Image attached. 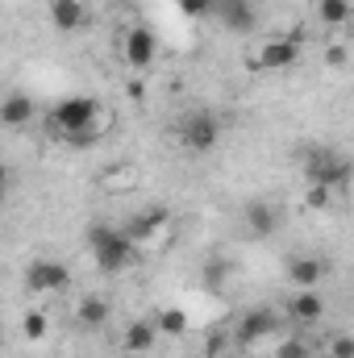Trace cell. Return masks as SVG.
I'll list each match as a JSON object with an SVG mask.
<instances>
[{
	"label": "cell",
	"instance_id": "6da1fadb",
	"mask_svg": "<svg viewBox=\"0 0 354 358\" xmlns=\"http://www.w3.org/2000/svg\"><path fill=\"white\" fill-rule=\"evenodd\" d=\"M88 250L92 263L104 271V275H117L138 259V242L129 229H117V225H92L88 229Z\"/></svg>",
	"mask_w": 354,
	"mask_h": 358
},
{
	"label": "cell",
	"instance_id": "7a4b0ae2",
	"mask_svg": "<svg viewBox=\"0 0 354 358\" xmlns=\"http://www.w3.org/2000/svg\"><path fill=\"white\" fill-rule=\"evenodd\" d=\"M179 142H183L187 155H208V150H217V142H221V121H217V113H208V108L183 113V121H179Z\"/></svg>",
	"mask_w": 354,
	"mask_h": 358
},
{
	"label": "cell",
	"instance_id": "3957f363",
	"mask_svg": "<svg viewBox=\"0 0 354 358\" xmlns=\"http://www.w3.org/2000/svg\"><path fill=\"white\" fill-rule=\"evenodd\" d=\"M351 176H354V167L342 155H334L330 146H309L304 150V183H321V187L338 192Z\"/></svg>",
	"mask_w": 354,
	"mask_h": 358
},
{
	"label": "cell",
	"instance_id": "277c9868",
	"mask_svg": "<svg viewBox=\"0 0 354 358\" xmlns=\"http://www.w3.org/2000/svg\"><path fill=\"white\" fill-rule=\"evenodd\" d=\"M100 113H104L100 100H92V96H67V100L55 104V113H50V129H55L59 138L71 134V129H88V125H96V121H104Z\"/></svg>",
	"mask_w": 354,
	"mask_h": 358
},
{
	"label": "cell",
	"instance_id": "5b68a950",
	"mask_svg": "<svg viewBox=\"0 0 354 358\" xmlns=\"http://www.w3.org/2000/svg\"><path fill=\"white\" fill-rule=\"evenodd\" d=\"M300 42H304V34H288V38L267 42L263 50L255 55V67H259V71H288V67L300 59Z\"/></svg>",
	"mask_w": 354,
	"mask_h": 358
},
{
	"label": "cell",
	"instance_id": "8992f818",
	"mask_svg": "<svg viewBox=\"0 0 354 358\" xmlns=\"http://www.w3.org/2000/svg\"><path fill=\"white\" fill-rule=\"evenodd\" d=\"M25 283L34 292H63L71 283V271H67V263H59V259H34L25 267Z\"/></svg>",
	"mask_w": 354,
	"mask_h": 358
},
{
	"label": "cell",
	"instance_id": "52a82bcc",
	"mask_svg": "<svg viewBox=\"0 0 354 358\" xmlns=\"http://www.w3.org/2000/svg\"><path fill=\"white\" fill-rule=\"evenodd\" d=\"M217 17H221V25H225L229 34H238V38L255 34V25H259L250 0H217Z\"/></svg>",
	"mask_w": 354,
	"mask_h": 358
},
{
	"label": "cell",
	"instance_id": "ba28073f",
	"mask_svg": "<svg viewBox=\"0 0 354 358\" xmlns=\"http://www.w3.org/2000/svg\"><path fill=\"white\" fill-rule=\"evenodd\" d=\"M271 334H275V313H267V308H246L242 321H238V329H234V342H238V346H255V342H263Z\"/></svg>",
	"mask_w": 354,
	"mask_h": 358
},
{
	"label": "cell",
	"instance_id": "9c48e42d",
	"mask_svg": "<svg viewBox=\"0 0 354 358\" xmlns=\"http://www.w3.org/2000/svg\"><path fill=\"white\" fill-rule=\"evenodd\" d=\"M155 34L146 29V25H134L129 34H125V63L134 67V71H146L150 63H155Z\"/></svg>",
	"mask_w": 354,
	"mask_h": 358
},
{
	"label": "cell",
	"instance_id": "30bf717a",
	"mask_svg": "<svg viewBox=\"0 0 354 358\" xmlns=\"http://www.w3.org/2000/svg\"><path fill=\"white\" fill-rule=\"evenodd\" d=\"M167 225H171V213H167V208H146V213L129 225V234H134V242L142 246V242H155Z\"/></svg>",
	"mask_w": 354,
	"mask_h": 358
},
{
	"label": "cell",
	"instance_id": "8fae6325",
	"mask_svg": "<svg viewBox=\"0 0 354 358\" xmlns=\"http://www.w3.org/2000/svg\"><path fill=\"white\" fill-rule=\"evenodd\" d=\"M155 338H159V325L155 321H129L125 334H121V346L129 355H146V350H155Z\"/></svg>",
	"mask_w": 354,
	"mask_h": 358
},
{
	"label": "cell",
	"instance_id": "7c38bea8",
	"mask_svg": "<svg viewBox=\"0 0 354 358\" xmlns=\"http://www.w3.org/2000/svg\"><path fill=\"white\" fill-rule=\"evenodd\" d=\"M288 313L296 317V321H304V325H313V321H321V313H325V300L313 292V287H300L292 300H288Z\"/></svg>",
	"mask_w": 354,
	"mask_h": 358
},
{
	"label": "cell",
	"instance_id": "4fadbf2b",
	"mask_svg": "<svg viewBox=\"0 0 354 358\" xmlns=\"http://www.w3.org/2000/svg\"><path fill=\"white\" fill-rule=\"evenodd\" d=\"M34 117V96H25V92H13V96H4V104H0V121L4 125H25Z\"/></svg>",
	"mask_w": 354,
	"mask_h": 358
},
{
	"label": "cell",
	"instance_id": "5bb4252c",
	"mask_svg": "<svg viewBox=\"0 0 354 358\" xmlns=\"http://www.w3.org/2000/svg\"><path fill=\"white\" fill-rule=\"evenodd\" d=\"M50 25L55 29H80L84 25V4L80 0H50Z\"/></svg>",
	"mask_w": 354,
	"mask_h": 358
},
{
	"label": "cell",
	"instance_id": "9a60e30c",
	"mask_svg": "<svg viewBox=\"0 0 354 358\" xmlns=\"http://www.w3.org/2000/svg\"><path fill=\"white\" fill-rule=\"evenodd\" d=\"M246 225H250L255 238H267V234L279 229V213H275L271 204H263V200H255V204L246 208Z\"/></svg>",
	"mask_w": 354,
	"mask_h": 358
},
{
	"label": "cell",
	"instance_id": "2e32d148",
	"mask_svg": "<svg viewBox=\"0 0 354 358\" xmlns=\"http://www.w3.org/2000/svg\"><path fill=\"white\" fill-rule=\"evenodd\" d=\"M288 279H292L296 287H317V283L325 279V263H321V259H292Z\"/></svg>",
	"mask_w": 354,
	"mask_h": 358
},
{
	"label": "cell",
	"instance_id": "e0dca14e",
	"mask_svg": "<svg viewBox=\"0 0 354 358\" xmlns=\"http://www.w3.org/2000/svg\"><path fill=\"white\" fill-rule=\"evenodd\" d=\"M76 317H80L84 329H100V325L108 321V300H104V296H84V300L76 304Z\"/></svg>",
	"mask_w": 354,
	"mask_h": 358
},
{
	"label": "cell",
	"instance_id": "ac0fdd59",
	"mask_svg": "<svg viewBox=\"0 0 354 358\" xmlns=\"http://www.w3.org/2000/svg\"><path fill=\"white\" fill-rule=\"evenodd\" d=\"M354 4L351 0H317V21L321 25H351Z\"/></svg>",
	"mask_w": 354,
	"mask_h": 358
},
{
	"label": "cell",
	"instance_id": "d6986e66",
	"mask_svg": "<svg viewBox=\"0 0 354 358\" xmlns=\"http://www.w3.org/2000/svg\"><path fill=\"white\" fill-rule=\"evenodd\" d=\"M155 325H159V334L179 338V334H187V313H183V308H159Z\"/></svg>",
	"mask_w": 354,
	"mask_h": 358
},
{
	"label": "cell",
	"instance_id": "ffe728a7",
	"mask_svg": "<svg viewBox=\"0 0 354 358\" xmlns=\"http://www.w3.org/2000/svg\"><path fill=\"white\" fill-rule=\"evenodd\" d=\"M100 129H104V121H96L88 129H71V134H63V146L67 150H92L100 142Z\"/></svg>",
	"mask_w": 354,
	"mask_h": 358
},
{
	"label": "cell",
	"instance_id": "44dd1931",
	"mask_svg": "<svg viewBox=\"0 0 354 358\" xmlns=\"http://www.w3.org/2000/svg\"><path fill=\"white\" fill-rule=\"evenodd\" d=\"M46 329H50V325H46V313H25L21 334H25L29 342H42V338H46Z\"/></svg>",
	"mask_w": 354,
	"mask_h": 358
},
{
	"label": "cell",
	"instance_id": "7402d4cb",
	"mask_svg": "<svg viewBox=\"0 0 354 358\" xmlns=\"http://www.w3.org/2000/svg\"><path fill=\"white\" fill-rule=\"evenodd\" d=\"M330 200H334V187H321V183H309V192H304V208H330Z\"/></svg>",
	"mask_w": 354,
	"mask_h": 358
},
{
	"label": "cell",
	"instance_id": "603a6c76",
	"mask_svg": "<svg viewBox=\"0 0 354 358\" xmlns=\"http://www.w3.org/2000/svg\"><path fill=\"white\" fill-rule=\"evenodd\" d=\"M179 13H187V17H208V13H217V0H176Z\"/></svg>",
	"mask_w": 354,
	"mask_h": 358
},
{
	"label": "cell",
	"instance_id": "cb8c5ba5",
	"mask_svg": "<svg viewBox=\"0 0 354 358\" xmlns=\"http://www.w3.org/2000/svg\"><path fill=\"white\" fill-rule=\"evenodd\" d=\"M275 358H309V346L300 338H288L283 346H275Z\"/></svg>",
	"mask_w": 354,
	"mask_h": 358
},
{
	"label": "cell",
	"instance_id": "d4e9b609",
	"mask_svg": "<svg viewBox=\"0 0 354 358\" xmlns=\"http://www.w3.org/2000/svg\"><path fill=\"white\" fill-rule=\"evenodd\" d=\"M330 355L334 358H354V338L351 334H338V338L330 342Z\"/></svg>",
	"mask_w": 354,
	"mask_h": 358
},
{
	"label": "cell",
	"instance_id": "484cf974",
	"mask_svg": "<svg viewBox=\"0 0 354 358\" xmlns=\"http://www.w3.org/2000/svg\"><path fill=\"white\" fill-rule=\"evenodd\" d=\"M346 63V46H325V67H342Z\"/></svg>",
	"mask_w": 354,
	"mask_h": 358
},
{
	"label": "cell",
	"instance_id": "4316f807",
	"mask_svg": "<svg viewBox=\"0 0 354 358\" xmlns=\"http://www.w3.org/2000/svg\"><path fill=\"white\" fill-rule=\"evenodd\" d=\"M351 29H354V17H351Z\"/></svg>",
	"mask_w": 354,
	"mask_h": 358
}]
</instances>
